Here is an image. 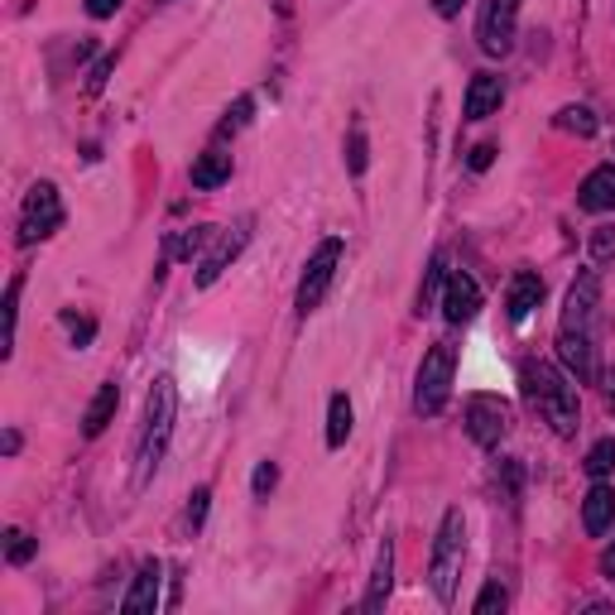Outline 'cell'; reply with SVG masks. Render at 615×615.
I'll return each instance as SVG.
<instances>
[{"instance_id":"cell-34","label":"cell","mask_w":615,"mask_h":615,"mask_svg":"<svg viewBox=\"0 0 615 615\" xmlns=\"http://www.w3.org/2000/svg\"><path fill=\"white\" fill-rule=\"evenodd\" d=\"M120 5H126V0H87V15L92 20H111Z\"/></svg>"},{"instance_id":"cell-18","label":"cell","mask_w":615,"mask_h":615,"mask_svg":"<svg viewBox=\"0 0 615 615\" xmlns=\"http://www.w3.org/2000/svg\"><path fill=\"white\" fill-rule=\"evenodd\" d=\"M390 587H394V544L385 539L376 553V572H370V592L360 601V611H380L385 601H390Z\"/></svg>"},{"instance_id":"cell-10","label":"cell","mask_w":615,"mask_h":615,"mask_svg":"<svg viewBox=\"0 0 615 615\" xmlns=\"http://www.w3.org/2000/svg\"><path fill=\"white\" fill-rule=\"evenodd\" d=\"M476 312H481V284L466 270H448V280H442V318H448L452 328H462Z\"/></svg>"},{"instance_id":"cell-36","label":"cell","mask_w":615,"mask_h":615,"mask_svg":"<svg viewBox=\"0 0 615 615\" xmlns=\"http://www.w3.org/2000/svg\"><path fill=\"white\" fill-rule=\"evenodd\" d=\"M111 63H116V58H111V54H106V58H102V63H96V68H92V92H102V82H106V72H111Z\"/></svg>"},{"instance_id":"cell-29","label":"cell","mask_w":615,"mask_h":615,"mask_svg":"<svg viewBox=\"0 0 615 615\" xmlns=\"http://www.w3.org/2000/svg\"><path fill=\"white\" fill-rule=\"evenodd\" d=\"M274 486H280V466H274V462H260L256 476H250V490H256V496H270Z\"/></svg>"},{"instance_id":"cell-28","label":"cell","mask_w":615,"mask_h":615,"mask_svg":"<svg viewBox=\"0 0 615 615\" xmlns=\"http://www.w3.org/2000/svg\"><path fill=\"white\" fill-rule=\"evenodd\" d=\"M615 260V226H596L592 232V264H611Z\"/></svg>"},{"instance_id":"cell-7","label":"cell","mask_w":615,"mask_h":615,"mask_svg":"<svg viewBox=\"0 0 615 615\" xmlns=\"http://www.w3.org/2000/svg\"><path fill=\"white\" fill-rule=\"evenodd\" d=\"M515 20H520V0H481L476 20V44L481 54L505 58L515 48Z\"/></svg>"},{"instance_id":"cell-39","label":"cell","mask_w":615,"mask_h":615,"mask_svg":"<svg viewBox=\"0 0 615 615\" xmlns=\"http://www.w3.org/2000/svg\"><path fill=\"white\" fill-rule=\"evenodd\" d=\"M0 448H5V457H15L20 452V433H5V442H0Z\"/></svg>"},{"instance_id":"cell-16","label":"cell","mask_w":615,"mask_h":615,"mask_svg":"<svg viewBox=\"0 0 615 615\" xmlns=\"http://www.w3.org/2000/svg\"><path fill=\"white\" fill-rule=\"evenodd\" d=\"M577 202H582L587 212H615V164L592 168V174L582 178V188H577Z\"/></svg>"},{"instance_id":"cell-24","label":"cell","mask_w":615,"mask_h":615,"mask_svg":"<svg viewBox=\"0 0 615 615\" xmlns=\"http://www.w3.org/2000/svg\"><path fill=\"white\" fill-rule=\"evenodd\" d=\"M442 280H448V260H442V256H433V264H428V274H424V288H418V318H424V312L433 308V294H438V284Z\"/></svg>"},{"instance_id":"cell-32","label":"cell","mask_w":615,"mask_h":615,"mask_svg":"<svg viewBox=\"0 0 615 615\" xmlns=\"http://www.w3.org/2000/svg\"><path fill=\"white\" fill-rule=\"evenodd\" d=\"M63 322H68V332H72V342H78V346H87L92 342V336H96V322H87V318H72V312H63Z\"/></svg>"},{"instance_id":"cell-1","label":"cell","mask_w":615,"mask_h":615,"mask_svg":"<svg viewBox=\"0 0 615 615\" xmlns=\"http://www.w3.org/2000/svg\"><path fill=\"white\" fill-rule=\"evenodd\" d=\"M520 380H524L529 409H539V414H544V424H553L558 438H572L577 424H582V404H577L572 380L563 376L558 366H548V360H524Z\"/></svg>"},{"instance_id":"cell-13","label":"cell","mask_w":615,"mask_h":615,"mask_svg":"<svg viewBox=\"0 0 615 615\" xmlns=\"http://www.w3.org/2000/svg\"><path fill=\"white\" fill-rule=\"evenodd\" d=\"M159 582H164V563H159V558L140 563L135 587L126 592V601H120V611H126V615H144V611H154V606H159Z\"/></svg>"},{"instance_id":"cell-22","label":"cell","mask_w":615,"mask_h":615,"mask_svg":"<svg viewBox=\"0 0 615 615\" xmlns=\"http://www.w3.org/2000/svg\"><path fill=\"white\" fill-rule=\"evenodd\" d=\"M615 472V438H601L592 452H587V476L592 481H606Z\"/></svg>"},{"instance_id":"cell-14","label":"cell","mask_w":615,"mask_h":615,"mask_svg":"<svg viewBox=\"0 0 615 615\" xmlns=\"http://www.w3.org/2000/svg\"><path fill=\"white\" fill-rule=\"evenodd\" d=\"M500 102H505V78H496V72H476L472 78V87H466V120H486V116H496L500 111Z\"/></svg>"},{"instance_id":"cell-35","label":"cell","mask_w":615,"mask_h":615,"mask_svg":"<svg viewBox=\"0 0 615 615\" xmlns=\"http://www.w3.org/2000/svg\"><path fill=\"white\" fill-rule=\"evenodd\" d=\"M466 164H472L476 174H481V168H490V164H496V144H476L472 159H466Z\"/></svg>"},{"instance_id":"cell-27","label":"cell","mask_w":615,"mask_h":615,"mask_svg":"<svg viewBox=\"0 0 615 615\" xmlns=\"http://www.w3.org/2000/svg\"><path fill=\"white\" fill-rule=\"evenodd\" d=\"M20 288H24V280H10V288H5V356H10V346H15V322H20Z\"/></svg>"},{"instance_id":"cell-37","label":"cell","mask_w":615,"mask_h":615,"mask_svg":"<svg viewBox=\"0 0 615 615\" xmlns=\"http://www.w3.org/2000/svg\"><path fill=\"white\" fill-rule=\"evenodd\" d=\"M433 10H438V15H457V10H462V0H433Z\"/></svg>"},{"instance_id":"cell-19","label":"cell","mask_w":615,"mask_h":615,"mask_svg":"<svg viewBox=\"0 0 615 615\" xmlns=\"http://www.w3.org/2000/svg\"><path fill=\"white\" fill-rule=\"evenodd\" d=\"M116 404H120V385L116 380H106L102 390H96V400L87 404V418H82V433L87 438H102L106 424H111V414H116Z\"/></svg>"},{"instance_id":"cell-20","label":"cell","mask_w":615,"mask_h":615,"mask_svg":"<svg viewBox=\"0 0 615 615\" xmlns=\"http://www.w3.org/2000/svg\"><path fill=\"white\" fill-rule=\"evenodd\" d=\"M226 178H232V154L226 150H208L198 164H192V188H202V192L222 188Z\"/></svg>"},{"instance_id":"cell-3","label":"cell","mask_w":615,"mask_h":615,"mask_svg":"<svg viewBox=\"0 0 615 615\" xmlns=\"http://www.w3.org/2000/svg\"><path fill=\"white\" fill-rule=\"evenodd\" d=\"M462 558H466V515L448 510V515H442V524H438V539H433V563H428L433 592H438L442 606H452V596H457Z\"/></svg>"},{"instance_id":"cell-8","label":"cell","mask_w":615,"mask_h":615,"mask_svg":"<svg viewBox=\"0 0 615 615\" xmlns=\"http://www.w3.org/2000/svg\"><path fill=\"white\" fill-rule=\"evenodd\" d=\"M466 433L476 448H500V438L510 433V404L500 394H472L466 400Z\"/></svg>"},{"instance_id":"cell-38","label":"cell","mask_w":615,"mask_h":615,"mask_svg":"<svg viewBox=\"0 0 615 615\" xmlns=\"http://www.w3.org/2000/svg\"><path fill=\"white\" fill-rule=\"evenodd\" d=\"M601 572H606V577H611V582H615V544H611L606 553H601Z\"/></svg>"},{"instance_id":"cell-26","label":"cell","mask_w":615,"mask_h":615,"mask_svg":"<svg viewBox=\"0 0 615 615\" xmlns=\"http://www.w3.org/2000/svg\"><path fill=\"white\" fill-rule=\"evenodd\" d=\"M510 606V596H505V587H500V577H490L486 587H481V596H476V615H496V611H505Z\"/></svg>"},{"instance_id":"cell-6","label":"cell","mask_w":615,"mask_h":615,"mask_svg":"<svg viewBox=\"0 0 615 615\" xmlns=\"http://www.w3.org/2000/svg\"><path fill=\"white\" fill-rule=\"evenodd\" d=\"M63 226V202H58V188L54 184H34L29 198L20 208V246H34V240L54 236Z\"/></svg>"},{"instance_id":"cell-30","label":"cell","mask_w":615,"mask_h":615,"mask_svg":"<svg viewBox=\"0 0 615 615\" xmlns=\"http://www.w3.org/2000/svg\"><path fill=\"white\" fill-rule=\"evenodd\" d=\"M346 168H352V174H366V135H360V126L352 130V140H346Z\"/></svg>"},{"instance_id":"cell-23","label":"cell","mask_w":615,"mask_h":615,"mask_svg":"<svg viewBox=\"0 0 615 615\" xmlns=\"http://www.w3.org/2000/svg\"><path fill=\"white\" fill-rule=\"evenodd\" d=\"M558 126L563 130H572V135H596V116H592V106H563L558 111Z\"/></svg>"},{"instance_id":"cell-11","label":"cell","mask_w":615,"mask_h":615,"mask_svg":"<svg viewBox=\"0 0 615 615\" xmlns=\"http://www.w3.org/2000/svg\"><path fill=\"white\" fill-rule=\"evenodd\" d=\"M558 360L568 366L572 380L592 385V380H596V342H592V332H568V328H558Z\"/></svg>"},{"instance_id":"cell-25","label":"cell","mask_w":615,"mask_h":615,"mask_svg":"<svg viewBox=\"0 0 615 615\" xmlns=\"http://www.w3.org/2000/svg\"><path fill=\"white\" fill-rule=\"evenodd\" d=\"M34 548H39V544H34L24 529H10V534H5V558H10V568H24V563L34 558Z\"/></svg>"},{"instance_id":"cell-21","label":"cell","mask_w":615,"mask_h":615,"mask_svg":"<svg viewBox=\"0 0 615 615\" xmlns=\"http://www.w3.org/2000/svg\"><path fill=\"white\" fill-rule=\"evenodd\" d=\"M352 400L346 394H332L328 404V448H346V438H352Z\"/></svg>"},{"instance_id":"cell-9","label":"cell","mask_w":615,"mask_h":615,"mask_svg":"<svg viewBox=\"0 0 615 615\" xmlns=\"http://www.w3.org/2000/svg\"><path fill=\"white\" fill-rule=\"evenodd\" d=\"M596 308H601V274L582 270L568 288V304H563V328L568 332H592L596 328Z\"/></svg>"},{"instance_id":"cell-33","label":"cell","mask_w":615,"mask_h":615,"mask_svg":"<svg viewBox=\"0 0 615 615\" xmlns=\"http://www.w3.org/2000/svg\"><path fill=\"white\" fill-rule=\"evenodd\" d=\"M250 106H256V102H250V96H240V102H236V111H232V116H226V120H222V135H232V130H240V126H246V116H250Z\"/></svg>"},{"instance_id":"cell-5","label":"cell","mask_w":615,"mask_h":615,"mask_svg":"<svg viewBox=\"0 0 615 615\" xmlns=\"http://www.w3.org/2000/svg\"><path fill=\"white\" fill-rule=\"evenodd\" d=\"M336 264H342V240L336 236H328L318 250H312V260H308V270H304V280H298V318H308L312 308L328 298V288H332V280H336Z\"/></svg>"},{"instance_id":"cell-15","label":"cell","mask_w":615,"mask_h":615,"mask_svg":"<svg viewBox=\"0 0 615 615\" xmlns=\"http://www.w3.org/2000/svg\"><path fill=\"white\" fill-rule=\"evenodd\" d=\"M539 304H544V280H539L534 270H515L510 298H505V312H510V322H524Z\"/></svg>"},{"instance_id":"cell-17","label":"cell","mask_w":615,"mask_h":615,"mask_svg":"<svg viewBox=\"0 0 615 615\" xmlns=\"http://www.w3.org/2000/svg\"><path fill=\"white\" fill-rule=\"evenodd\" d=\"M611 524H615V490L606 486V481H596V486L587 490V505H582V529L592 539H601Z\"/></svg>"},{"instance_id":"cell-31","label":"cell","mask_w":615,"mask_h":615,"mask_svg":"<svg viewBox=\"0 0 615 615\" xmlns=\"http://www.w3.org/2000/svg\"><path fill=\"white\" fill-rule=\"evenodd\" d=\"M208 500H212L208 486L192 490V505H188V524H192V529H202V520H208Z\"/></svg>"},{"instance_id":"cell-40","label":"cell","mask_w":615,"mask_h":615,"mask_svg":"<svg viewBox=\"0 0 615 615\" xmlns=\"http://www.w3.org/2000/svg\"><path fill=\"white\" fill-rule=\"evenodd\" d=\"M606 394H611V404H615V366L606 370Z\"/></svg>"},{"instance_id":"cell-2","label":"cell","mask_w":615,"mask_h":615,"mask_svg":"<svg viewBox=\"0 0 615 615\" xmlns=\"http://www.w3.org/2000/svg\"><path fill=\"white\" fill-rule=\"evenodd\" d=\"M174 418H178V390L174 380L159 376L144 400V428H140V448H135V486L154 476V466L164 462V448L174 438Z\"/></svg>"},{"instance_id":"cell-12","label":"cell","mask_w":615,"mask_h":615,"mask_svg":"<svg viewBox=\"0 0 615 615\" xmlns=\"http://www.w3.org/2000/svg\"><path fill=\"white\" fill-rule=\"evenodd\" d=\"M246 236H250V222H240L232 226V232H216V246H212V256L202 260V270H198V288H212L216 280H222V270L240 256V246H246Z\"/></svg>"},{"instance_id":"cell-4","label":"cell","mask_w":615,"mask_h":615,"mask_svg":"<svg viewBox=\"0 0 615 615\" xmlns=\"http://www.w3.org/2000/svg\"><path fill=\"white\" fill-rule=\"evenodd\" d=\"M452 370H457V346L438 342L424 356V366H418V385H414V409L424 418L442 414V404H448V394H452Z\"/></svg>"}]
</instances>
